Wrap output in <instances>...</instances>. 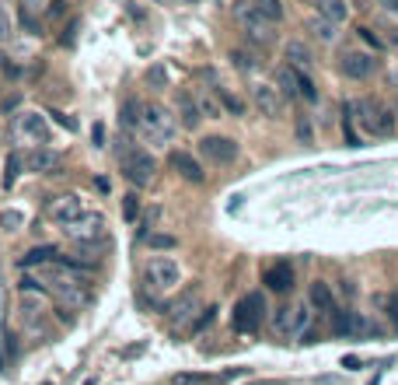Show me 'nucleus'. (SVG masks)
<instances>
[{
    "instance_id": "43",
    "label": "nucleus",
    "mask_w": 398,
    "mask_h": 385,
    "mask_svg": "<svg viewBox=\"0 0 398 385\" xmlns=\"http://www.w3.org/2000/svg\"><path fill=\"white\" fill-rule=\"evenodd\" d=\"M0 39H11V18L4 7H0Z\"/></svg>"
},
{
    "instance_id": "23",
    "label": "nucleus",
    "mask_w": 398,
    "mask_h": 385,
    "mask_svg": "<svg viewBox=\"0 0 398 385\" xmlns=\"http://www.w3.org/2000/svg\"><path fill=\"white\" fill-rule=\"evenodd\" d=\"M311 329V305L308 301H301V305H294V322H290V340H301L304 333Z\"/></svg>"
},
{
    "instance_id": "39",
    "label": "nucleus",
    "mask_w": 398,
    "mask_h": 385,
    "mask_svg": "<svg viewBox=\"0 0 398 385\" xmlns=\"http://www.w3.org/2000/svg\"><path fill=\"white\" fill-rule=\"evenodd\" d=\"M147 85L164 88L168 85V70H164V67H151V70H147Z\"/></svg>"
},
{
    "instance_id": "33",
    "label": "nucleus",
    "mask_w": 398,
    "mask_h": 385,
    "mask_svg": "<svg viewBox=\"0 0 398 385\" xmlns=\"http://www.w3.org/2000/svg\"><path fill=\"white\" fill-rule=\"evenodd\" d=\"M136 214H140V196H136V193L122 196V217H126V221H136Z\"/></svg>"
},
{
    "instance_id": "20",
    "label": "nucleus",
    "mask_w": 398,
    "mask_h": 385,
    "mask_svg": "<svg viewBox=\"0 0 398 385\" xmlns=\"http://www.w3.org/2000/svg\"><path fill=\"white\" fill-rule=\"evenodd\" d=\"M308 305H311V308H318V315H332V312H335L332 288H328V284H321V280H315V284H311V295H308Z\"/></svg>"
},
{
    "instance_id": "46",
    "label": "nucleus",
    "mask_w": 398,
    "mask_h": 385,
    "mask_svg": "<svg viewBox=\"0 0 398 385\" xmlns=\"http://www.w3.org/2000/svg\"><path fill=\"white\" fill-rule=\"evenodd\" d=\"M377 4H381L388 14H395V18H398V0H377Z\"/></svg>"
},
{
    "instance_id": "13",
    "label": "nucleus",
    "mask_w": 398,
    "mask_h": 385,
    "mask_svg": "<svg viewBox=\"0 0 398 385\" xmlns=\"http://www.w3.org/2000/svg\"><path fill=\"white\" fill-rule=\"evenodd\" d=\"M252 98L262 109V116H269V120H279L283 116V95L276 91V85H255L252 88Z\"/></svg>"
},
{
    "instance_id": "51",
    "label": "nucleus",
    "mask_w": 398,
    "mask_h": 385,
    "mask_svg": "<svg viewBox=\"0 0 398 385\" xmlns=\"http://www.w3.org/2000/svg\"><path fill=\"white\" fill-rule=\"evenodd\" d=\"M42 385H53V382H42Z\"/></svg>"
},
{
    "instance_id": "2",
    "label": "nucleus",
    "mask_w": 398,
    "mask_h": 385,
    "mask_svg": "<svg viewBox=\"0 0 398 385\" xmlns=\"http://www.w3.org/2000/svg\"><path fill=\"white\" fill-rule=\"evenodd\" d=\"M119 165H122V175L140 189V186H151L154 182V175H158V162L147 154V151H140L136 144H119Z\"/></svg>"
},
{
    "instance_id": "29",
    "label": "nucleus",
    "mask_w": 398,
    "mask_h": 385,
    "mask_svg": "<svg viewBox=\"0 0 398 385\" xmlns=\"http://www.w3.org/2000/svg\"><path fill=\"white\" fill-rule=\"evenodd\" d=\"M231 63H235L238 70H244V74H252V70L259 67V60H255L252 49H231Z\"/></svg>"
},
{
    "instance_id": "21",
    "label": "nucleus",
    "mask_w": 398,
    "mask_h": 385,
    "mask_svg": "<svg viewBox=\"0 0 398 385\" xmlns=\"http://www.w3.org/2000/svg\"><path fill=\"white\" fill-rule=\"evenodd\" d=\"M56 162H60V154L49 151V147H32V151L25 154V169L28 172H49Z\"/></svg>"
},
{
    "instance_id": "26",
    "label": "nucleus",
    "mask_w": 398,
    "mask_h": 385,
    "mask_svg": "<svg viewBox=\"0 0 398 385\" xmlns=\"http://www.w3.org/2000/svg\"><path fill=\"white\" fill-rule=\"evenodd\" d=\"M196 105H199V112H203L206 120H220V116H224V109H220L217 95H210V91H199V95H196Z\"/></svg>"
},
{
    "instance_id": "10",
    "label": "nucleus",
    "mask_w": 398,
    "mask_h": 385,
    "mask_svg": "<svg viewBox=\"0 0 398 385\" xmlns=\"http://www.w3.org/2000/svg\"><path fill=\"white\" fill-rule=\"evenodd\" d=\"M18 315H21V326H25L28 333H42V319H45V301H42V291H21Z\"/></svg>"
},
{
    "instance_id": "24",
    "label": "nucleus",
    "mask_w": 398,
    "mask_h": 385,
    "mask_svg": "<svg viewBox=\"0 0 398 385\" xmlns=\"http://www.w3.org/2000/svg\"><path fill=\"white\" fill-rule=\"evenodd\" d=\"M290 70H294V67H290ZM294 91H297V98L308 102V105L318 102V88L311 81V74H304V70H294Z\"/></svg>"
},
{
    "instance_id": "19",
    "label": "nucleus",
    "mask_w": 398,
    "mask_h": 385,
    "mask_svg": "<svg viewBox=\"0 0 398 385\" xmlns=\"http://www.w3.org/2000/svg\"><path fill=\"white\" fill-rule=\"evenodd\" d=\"M286 67L311 74V70H315V56H311V49H308L304 43H286Z\"/></svg>"
},
{
    "instance_id": "7",
    "label": "nucleus",
    "mask_w": 398,
    "mask_h": 385,
    "mask_svg": "<svg viewBox=\"0 0 398 385\" xmlns=\"http://www.w3.org/2000/svg\"><path fill=\"white\" fill-rule=\"evenodd\" d=\"M199 154H203L206 162H213V165H231V162H238L241 147H238V140L213 133V137H203V140H199Z\"/></svg>"
},
{
    "instance_id": "50",
    "label": "nucleus",
    "mask_w": 398,
    "mask_h": 385,
    "mask_svg": "<svg viewBox=\"0 0 398 385\" xmlns=\"http://www.w3.org/2000/svg\"><path fill=\"white\" fill-rule=\"evenodd\" d=\"M308 4H318V0H308Z\"/></svg>"
},
{
    "instance_id": "9",
    "label": "nucleus",
    "mask_w": 398,
    "mask_h": 385,
    "mask_svg": "<svg viewBox=\"0 0 398 385\" xmlns=\"http://www.w3.org/2000/svg\"><path fill=\"white\" fill-rule=\"evenodd\" d=\"M63 231L74 238V242H102L105 238V217L102 214H80L70 224H63Z\"/></svg>"
},
{
    "instance_id": "41",
    "label": "nucleus",
    "mask_w": 398,
    "mask_h": 385,
    "mask_svg": "<svg viewBox=\"0 0 398 385\" xmlns=\"http://www.w3.org/2000/svg\"><path fill=\"white\" fill-rule=\"evenodd\" d=\"M360 39H363V43L367 46H374V49H381V36H374V28H360Z\"/></svg>"
},
{
    "instance_id": "31",
    "label": "nucleus",
    "mask_w": 398,
    "mask_h": 385,
    "mask_svg": "<svg viewBox=\"0 0 398 385\" xmlns=\"http://www.w3.org/2000/svg\"><path fill=\"white\" fill-rule=\"evenodd\" d=\"M290 322H294V305H283V308H276L273 326H276L279 337H290Z\"/></svg>"
},
{
    "instance_id": "22",
    "label": "nucleus",
    "mask_w": 398,
    "mask_h": 385,
    "mask_svg": "<svg viewBox=\"0 0 398 385\" xmlns=\"http://www.w3.org/2000/svg\"><path fill=\"white\" fill-rule=\"evenodd\" d=\"M318 14L325 21H332V25H346L350 21V7H346V0H318Z\"/></svg>"
},
{
    "instance_id": "38",
    "label": "nucleus",
    "mask_w": 398,
    "mask_h": 385,
    "mask_svg": "<svg viewBox=\"0 0 398 385\" xmlns=\"http://www.w3.org/2000/svg\"><path fill=\"white\" fill-rule=\"evenodd\" d=\"M63 14H67V0H49V4H45V18H49V21H60Z\"/></svg>"
},
{
    "instance_id": "36",
    "label": "nucleus",
    "mask_w": 398,
    "mask_h": 385,
    "mask_svg": "<svg viewBox=\"0 0 398 385\" xmlns=\"http://www.w3.org/2000/svg\"><path fill=\"white\" fill-rule=\"evenodd\" d=\"M18 172H21V158L11 154V158H7V172H4V186H14V182H18Z\"/></svg>"
},
{
    "instance_id": "35",
    "label": "nucleus",
    "mask_w": 398,
    "mask_h": 385,
    "mask_svg": "<svg viewBox=\"0 0 398 385\" xmlns=\"http://www.w3.org/2000/svg\"><path fill=\"white\" fill-rule=\"evenodd\" d=\"M0 224H4L7 231H18V228L25 224V214H21V211H4V214H0Z\"/></svg>"
},
{
    "instance_id": "1",
    "label": "nucleus",
    "mask_w": 398,
    "mask_h": 385,
    "mask_svg": "<svg viewBox=\"0 0 398 385\" xmlns=\"http://www.w3.org/2000/svg\"><path fill=\"white\" fill-rule=\"evenodd\" d=\"M350 116L357 120V127L367 133V137H392L395 133V116L392 109H384L377 98H357L350 105Z\"/></svg>"
},
{
    "instance_id": "34",
    "label": "nucleus",
    "mask_w": 398,
    "mask_h": 385,
    "mask_svg": "<svg viewBox=\"0 0 398 385\" xmlns=\"http://www.w3.org/2000/svg\"><path fill=\"white\" fill-rule=\"evenodd\" d=\"M144 242H147L151 249H175V246H178V238H175V235H147Z\"/></svg>"
},
{
    "instance_id": "3",
    "label": "nucleus",
    "mask_w": 398,
    "mask_h": 385,
    "mask_svg": "<svg viewBox=\"0 0 398 385\" xmlns=\"http://www.w3.org/2000/svg\"><path fill=\"white\" fill-rule=\"evenodd\" d=\"M235 21H238L241 32H244L252 43L269 46L273 39H276V25H273L252 0H238V4H235Z\"/></svg>"
},
{
    "instance_id": "45",
    "label": "nucleus",
    "mask_w": 398,
    "mask_h": 385,
    "mask_svg": "<svg viewBox=\"0 0 398 385\" xmlns=\"http://www.w3.org/2000/svg\"><path fill=\"white\" fill-rule=\"evenodd\" d=\"M91 137H95V144L102 147V144H105V127H102V123H95V130H91Z\"/></svg>"
},
{
    "instance_id": "27",
    "label": "nucleus",
    "mask_w": 398,
    "mask_h": 385,
    "mask_svg": "<svg viewBox=\"0 0 398 385\" xmlns=\"http://www.w3.org/2000/svg\"><path fill=\"white\" fill-rule=\"evenodd\" d=\"M308 28H311V36H315V39H318V43H335V36H339V25H332V21H325V18H315V21H311V25H308Z\"/></svg>"
},
{
    "instance_id": "4",
    "label": "nucleus",
    "mask_w": 398,
    "mask_h": 385,
    "mask_svg": "<svg viewBox=\"0 0 398 385\" xmlns=\"http://www.w3.org/2000/svg\"><path fill=\"white\" fill-rule=\"evenodd\" d=\"M140 137L147 140V144H168L171 137H175V116L164 109V105H144L140 109Z\"/></svg>"
},
{
    "instance_id": "30",
    "label": "nucleus",
    "mask_w": 398,
    "mask_h": 385,
    "mask_svg": "<svg viewBox=\"0 0 398 385\" xmlns=\"http://www.w3.org/2000/svg\"><path fill=\"white\" fill-rule=\"evenodd\" d=\"M140 109H144V102L129 98V102L122 105V127H126V130H136V127H140Z\"/></svg>"
},
{
    "instance_id": "5",
    "label": "nucleus",
    "mask_w": 398,
    "mask_h": 385,
    "mask_svg": "<svg viewBox=\"0 0 398 385\" xmlns=\"http://www.w3.org/2000/svg\"><path fill=\"white\" fill-rule=\"evenodd\" d=\"M262 319H266V298L262 295H244L231 312V326L238 333H255L262 326Z\"/></svg>"
},
{
    "instance_id": "28",
    "label": "nucleus",
    "mask_w": 398,
    "mask_h": 385,
    "mask_svg": "<svg viewBox=\"0 0 398 385\" xmlns=\"http://www.w3.org/2000/svg\"><path fill=\"white\" fill-rule=\"evenodd\" d=\"M213 95H217V102H220V109H224V112H235V116L244 112V102H241L238 95H231L227 88H213Z\"/></svg>"
},
{
    "instance_id": "6",
    "label": "nucleus",
    "mask_w": 398,
    "mask_h": 385,
    "mask_svg": "<svg viewBox=\"0 0 398 385\" xmlns=\"http://www.w3.org/2000/svg\"><path fill=\"white\" fill-rule=\"evenodd\" d=\"M144 280H147V288L151 291H171V288H178V280H182V270H178V263L168 256H154L147 263V270H144Z\"/></svg>"
},
{
    "instance_id": "15",
    "label": "nucleus",
    "mask_w": 398,
    "mask_h": 385,
    "mask_svg": "<svg viewBox=\"0 0 398 385\" xmlns=\"http://www.w3.org/2000/svg\"><path fill=\"white\" fill-rule=\"evenodd\" d=\"M262 284H266L269 291H276V295H286V291L294 288V266H290V263H273V266H266Z\"/></svg>"
},
{
    "instance_id": "47",
    "label": "nucleus",
    "mask_w": 398,
    "mask_h": 385,
    "mask_svg": "<svg viewBox=\"0 0 398 385\" xmlns=\"http://www.w3.org/2000/svg\"><path fill=\"white\" fill-rule=\"evenodd\" d=\"M343 368H360V357H343Z\"/></svg>"
},
{
    "instance_id": "40",
    "label": "nucleus",
    "mask_w": 398,
    "mask_h": 385,
    "mask_svg": "<svg viewBox=\"0 0 398 385\" xmlns=\"http://www.w3.org/2000/svg\"><path fill=\"white\" fill-rule=\"evenodd\" d=\"M384 305H388V315H392V322H395V329H398V291H392L384 298Z\"/></svg>"
},
{
    "instance_id": "12",
    "label": "nucleus",
    "mask_w": 398,
    "mask_h": 385,
    "mask_svg": "<svg viewBox=\"0 0 398 385\" xmlns=\"http://www.w3.org/2000/svg\"><path fill=\"white\" fill-rule=\"evenodd\" d=\"M196 312H199V291L196 288H189L185 295H178V298L168 305V319H171L175 326H185Z\"/></svg>"
},
{
    "instance_id": "37",
    "label": "nucleus",
    "mask_w": 398,
    "mask_h": 385,
    "mask_svg": "<svg viewBox=\"0 0 398 385\" xmlns=\"http://www.w3.org/2000/svg\"><path fill=\"white\" fill-rule=\"evenodd\" d=\"M213 319H217V308H213V305H210V308H199V319L193 322V333H203Z\"/></svg>"
},
{
    "instance_id": "18",
    "label": "nucleus",
    "mask_w": 398,
    "mask_h": 385,
    "mask_svg": "<svg viewBox=\"0 0 398 385\" xmlns=\"http://www.w3.org/2000/svg\"><path fill=\"white\" fill-rule=\"evenodd\" d=\"M178 120H182V127H185V130H196L199 127L203 112H199L196 95H193V91H178Z\"/></svg>"
},
{
    "instance_id": "11",
    "label": "nucleus",
    "mask_w": 398,
    "mask_h": 385,
    "mask_svg": "<svg viewBox=\"0 0 398 385\" xmlns=\"http://www.w3.org/2000/svg\"><path fill=\"white\" fill-rule=\"evenodd\" d=\"M84 214V204H80V196H74V193H63V196H53L49 200V217L63 228V224H70L74 217Z\"/></svg>"
},
{
    "instance_id": "44",
    "label": "nucleus",
    "mask_w": 398,
    "mask_h": 385,
    "mask_svg": "<svg viewBox=\"0 0 398 385\" xmlns=\"http://www.w3.org/2000/svg\"><path fill=\"white\" fill-rule=\"evenodd\" d=\"M49 0H21V11H28V14H36V11H42Z\"/></svg>"
},
{
    "instance_id": "25",
    "label": "nucleus",
    "mask_w": 398,
    "mask_h": 385,
    "mask_svg": "<svg viewBox=\"0 0 398 385\" xmlns=\"http://www.w3.org/2000/svg\"><path fill=\"white\" fill-rule=\"evenodd\" d=\"M56 259H60V253L53 246H39V249L21 256V270H32V266H42V263H56Z\"/></svg>"
},
{
    "instance_id": "17",
    "label": "nucleus",
    "mask_w": 398,
    "mask_h": 385,
    "mask_svg": "<svg viewBox=\"0 0 398 385\" xmlns=\"http://www.w3.org/2000/svg\"><path fill=\"white\" fill-rule=\"evenodd\" d=\"M18 133L28 137V140H36V144H45L49 140V123H45V116H39V112H21L18 116Z\"/></svg>"
},
{
    "instance_id": "8",
    "label": "nucleus",
    "mask_w": 398,
    "mask_h": 385,
    "mask_svg": "<svg viewBox=\"0 0 398 385\" xmlns=\"http://www.w3.org/2000/svg\"><path fill=\"white\" fill-rule=\"evenodd\" d=\"M374 70H377L374 53H363V49H346V53L339 56V74H343V78H350V81H367Z\"/></svg>"
},
{
    "instance_id": "48",
    "label": "nucleus",
    "mask_w": 398,
    "mask_h": 385,
    "mask_svg": "<svg viewBox=\"0 0 398 385\" xmlns=\"http://www.w3.org/2000/svg\"><path fill=\"white\" fill-rule=\"evenodd\" d=\"M84 385H95V379H87V382H84Z\"/></svg>"
},
{
    "instance_id": "14",
    "label": "nucleus",
    "mask_w": 398,
    "mask_h": 385,
    "mask_svg": "<svg viewBox=\"0 0 398 385\" xmlns=\"http://www.w3.org/2000/svg\"><path fill=\"white\" fill-rule=\"evenodd\" d=\"M168 165L178 172L185 182H193V186L206 182V172H203V165H199L193 154H185V151H171V154H168Z\"/></svg>"
},
{
    "instance_id": "16",
    "label": "nucleus",
    "mask_w": 398,
    "mask_h": 385,
    "mask_svg": "<svg viewBox=\"0 0 398 385\" xmlns=\"http://www.w3.org/2000/svg\"><path fill=\"white\" fill-rule=\"evenodd\" d=\"M328 319H332V333H335V337H346V340L363 337V319H360L357 312H339V308H335Z\"/></svg>"
},
{
    "instance_id": "42",
    "label": "nucleus",
    "mask_w": 398,
    "mask_h": 385,
    "mask_svg": "<svg viewBox=\"0 0 398 385\" xmlns=\"http://www.w3.org/2000/svg\"><path fill=\"white\" fill-rule=\"evenodd\" d=\"M49 116H53V120H56V123H60V127H63V130H77V123H74L70 116H63V112H56V109H53Z\"/></svg>"
},
{
    "instance_id": "49",
    "label": "nucleus",
    "mask_w": 398,
    "mask_h": 385,
    "mask_svg": "<svg viewBox=\"0 0 398 385\" xmlns=\"http://www.w3.org/2000/svg\"><path fill=\"white\" fill-rule=\"evenodd\" d=\"M392 43H395V46H398V36H392Z\"/></svg>"
},
{
    "instance_id": "32",
    "label": "nucleus",
    "mask_w": 398,
    "mask_h": 385,
    "mask_svg": "<svg viewBox=\"0 0 398 385\" xmlns=\"http://www.w3.org/2000/svg\"><path fill=\"white\" fill-rule=\"evenodd\" d=\"M252 4H255V7H259V11L273 21V25H279V21H283V4H279V0H252Z\"/></svg>"
}]
</instances>
